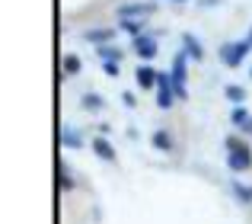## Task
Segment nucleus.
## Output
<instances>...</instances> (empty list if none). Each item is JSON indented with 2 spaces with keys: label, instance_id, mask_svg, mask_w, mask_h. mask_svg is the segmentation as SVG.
<instances>
[{
  "label": "nucleus",
  "instance_id": "17",
  "mask_svg": "<svg viewBox=\"0 0 252 224\" xmlns=\"http://www.w3.org/2000/svg\"><path fill=\"white\" fill-rule=\"evenodd\" d=\"M223 93H227V100L233 103V106H243V103H246V90L236 87V83H227V87H223Z\"/></svg>",
  "mask_w": 252,
  "mask_h": 224
},
{
  "label": "nucleus",
  "instance_id": "14",
  "mask_svg": "<svg viewBox=\"0 0 252 224\" xmlns=\"http://www.w3.org/2000/svg\"><path fill=\"white\" fill-rule=\"evenodd\" d=\"M80 106H83L86 112H102V109H105V100H102L99 93H83Z\"/></svg>",
  "mask_w": 252,
  "mask_h": 224
},
{
  "label": "nucleus",
  "instance_id": "27",
  "mask_svg": "<svg viewBox=\"0 0 252 224\" xmlns=\"http://www.w3.org/2000/svg\"><path fill=\"white\" fill-rule=\"evenodd\" d=\"M154 3H160V0H154Z\"/></svg>",
  "mask_w": 252,
  "mask_h": 224
},
{
  "label": "nucleus",
  "instance_id": "25",
  "mask_svg": "<svg viewBox=\"0 0 252 224\" xmlns=\"http://www.w3.org/2000/svg\"><path fill=\"white\" fill-rule=\"evenodd\" d=\"M246 38H249V42H252V26H249V32H246Z\"/></svg>",
  "mask_w": 252,
  "mask_h": 224
},
{
  "label": "nucleus",
  "instance_id": "15",
  "mask_svg": "<svg viewBox=\"0 0 252 224\" xmlns=\"http://www.w3.org/2000/svg\"><path fill=\"white\" fill-rule=\"evenodd\" d=\"M249 118H252V115H249L246 106H233V112H230V122H233V128H240V131L249 125Z\"/></svg>",
  "mask_w": 252,
  "mask_h": 224
},
{
  "label": "nucleus",
  "instance_id": "11",
  "mask_svg": "<svg viewBox=\"0 0 252 224\" xmlns=\"http://www.w3.org/2000/svg\"><path fill=\"white\" fill-rule=\"evenodd\" d=\"M118 29L128 36H147V19H118Z\"/></svg>",
  "mask_w": 252,
  "mask_h": 224
},
{
  "label": "nucleus",
  "instance_id": "10",
  "mask_svg": "<svg viewBox=\"0 0 252 224\" xmlns=\"http://www.w3.org/2000/svg\"><path fill=\"white\" fill-rule=\"evenodd\" d=\"M182 45H185V55L195 58V61H204V48H201V38L191 36V32H182Z\"/></svg>",
  "mask_w": 252,
  "mask_h": 224
},
{
  "label": "nucleus",
  "instance_id": "16",
  "mask_svg": "<svg viewBox=\"0 0 252 224\" xmlns=\"http://www.w3.org/2000/svg\"><path fill=\"white\" fill-rule=\"evenodd\" d=\"M80 68H83V61H80V55H64V77H77L80 74Z\"/></svg>",
  "mask_w": 252,
  "mask_h": 224
},
{
  "label": "nucleus",
  "instance_id": "23",
  "mask_svg": "<svg viewBox=\"0 0 252 224\" xmlns=\"http://www.w3.org/2000/svg\"><path fill=\"white\" fill-rule=\"evenodd\" d=\"M223 0H195V6H201V10H211V6H220Z\"/></svg>",
  "mask_w": 252,
  "mask_h": 224
},
{
  "label": "nucleus",
  "instance_id": "20",
  "mask_svg": "<svg viewBox=\"0 0 252 224\" xmlns=\"http://www.w3.org/2000/svg\"><path fill=\"white\" fill-rule=\"evenodd\" d=\"M102 71H105V77H118L122 74V64L118 61H102Z\"/></svg>",
  "mask_w": 252,
  "mask_h": 224
},
{
  "label": "nucleus",
  "instance_id": "4",
  "mask_svg": "<svg viewBox=\"0 0 252 224\" xmlns=\"http://www.w3.org/2000/svg\"><path fill=\"white\" fill-rule=\"evenodd\" d=\"M150 13H157V3L154 0H141V3H122L115 10L118 19H147Z\"/></svg>",
  "mask_w": 252,
  "mask_h": 224
},
{
  "label": "nucleus",
  "instance_id": "7",
  "mask_svg": "<svg viewBox=\"0 0 252 224\" xmlns=\"http://www.w3.org/2000/svg\"><path fill=\"white\" fill-rule=\"evenodd\" d=\"M80 36H83V42H93L99 48V45H109L112 38H115V29H109V26H96V29H83Z\"/></svg>",
  "mask_w": 252,
  "mask_h": 224
},
{
  "label": "nucleus",
  "instance_id": "18",
  "mask_svg": "<svg viewBox=\"0 0 252 224\" xmlns=\"http://www.w3.org/2000/svg\"><path fill=\"white\" fill-rule=\"evenodd\" d=\"M233 192H236V199H240L243 205H249V202H252V186H249V183L233 180Z\"/></svg>",
  "mask_w": 252,
  "mask_h": 224
},
{
  "label": "nucleus",
  "instance_id": "13",
  "mask_svg": "<svg viewBox=\"0 0 252 224\" xmlns=\"http://www.w3.org/2000/svg\"><path fill=\"white\" fill-rule=\"evenodd\" d=\"M96 51H99V58H102V61H118V64H122V58H125V51L118 48V45H112V42L109 45H99Z\"/></svg>",
  "mask_w": 252,
  "mask_h": 224
},
{
  "label": "nucleus",
  "instance_id": "6",
  "mask_svg": "<svg viewBox=\"0 0 252 224\" xmlns=\"http://www.w3.org/2000/svg\"><path fill=\"white\" fill-rule=\"evenodd\" d=\"M157 51H160V45H157V38H154V36H137V38H134V55L141 58L144 64L154 61Z\"/></svg>",
  "mask_w": 252,
  "mask_h": 224
},
{
  "label": "nucleus",
  "instance_id": "19",
  "mask_svg": "<svg viewBox=\"0 0 252 224\" xmlns=\"http://www.w3.org/2000/svg\"><path fill=\"white\" fill-rule=\"evenodd\" d=\"M61 138H64V144H67V148H80V144H83V141H80V131H77V128H64Z\"/></svg>",
  "mask_w": 252,
  "mask_h": 224
},
{
  "label": "nucleus",
  "instance_id": "12",
  "mask_svg": "<svg viewBox=\"0 0 252 224\" xmlns=\"http://www.w3.org/2000/svg\"><path fill=\"white\" fill-rule=\"evenodd\" d=\"M150 144H154L157 150H163V154H169V150H172V144H176V141H172V135H169L166 128H157L154 135H150Z\"/></svg>",
  "mask_w": 252,
  "mask_h": 224
},
{
  "label": "nucleus",
  "instance_id": "24",
  "mask_svg": "<svg viewBox=\"0 0 252 224\" xmlns=\"http://www.w3.org/2000/svg\"><path fill=\"white\" fill-rule=\"evenodd\" d=\"M243 131H246V135H252V118H249V125H246V128H243Z\"/></svg>",
  "mask_w": 252,
  "mask_h": 224
},
{
  "label": "nucleus",
  "instance_id": "8",
  "mask_svg": "<svg viewBox=\"0 0 252 224\" xmlns=\"http://www.w3.org/2000/svg\"><path fill=\"white\" fill-rule=\"evenodd\" d=\"M157 77H160V71H157L154 64H144V61H141V68L134 71V80H137V87H141V90L157 87Z\"/></svg>",
  "mask_w": 252,
  "mask_h": 224
},
{
  "label": "nucleus",
  "instance_id": "22",
  "mask_svg": "<svg viewBox=\"0 0 252 224\" xmlns=\"http://www.w3.org/2000/svg\"><path fill=\"white\" fill-rule=\"evenodd\" d=\"M122 103H125L128 109H134V106H137V96L131 93V90H125V93H122Z\"/></svg>",
  "mask_w": 252,
  "mask_h": 224
},
{
  "label": "nucleus",
  "instance_id": "21",
  "mask_svg": "<svg viewBox=\"0 0 252 224\" xmlns=\"http://www.w3.org/2000/svg\"><path fill=\"white\" fill-rule=\"evenodd\" d=\"M61 189H67V192L74 189V176H70L67 167H61Z\"/></svg>",
  "mask_w": 252,
  "mask_h": 224
},
{
  "label": "nucleus",
  "instance_id": "3",
  "mask_svg": "<svg viewBox=\"0 0 252 224\" xmlns=\"http://www.w3.org/2000/svg\"><path fill=\"white\" fill-rule=\"evenodd\" d=\"M185 51H179L176 58H172V71H169V77H172V83H176V100H189V90H185V77H189V71H185Z\"/></svg>",
  "mask_w": 252,
  "mask_h": 224
},
{
  "label": "nucleus",
  "instance_id": "9",
  "mask_svg": "<svg viewBox=\"0 0 252 224\" xmlns=\"http://www.w3.org/2000/svg\"><path fill=\"white\" fill-rule=\"evenodd\" d=\"M93 154H96L99 160H105V163H115V160H118L115 148L105 141V135H96V138H93Z\"/></svg>",
  "mask_w": 252,
  "mask_h": 224
},
{
  "label": "nucleus",
  "instance_id": "1",
  "mask_svg": "<svg viewBox=\"0 0 252 224\" xmlns=\"http://www.w3.org/2000/svg\"><path fill=\"white\" fill-rule=\"evenodd\" d=\"M223 144H227V167L233 170V173H246V170L252 167V150H249L246 138L230 135Z\"/></svg>",
  "mask_w": 252,
  "mask_h": 224
},
{
  "label": "nucleus",
  "instance_id": "28",
  "mask_svg": "<svg viewBox=\"0 0 252 224\" xmlns=\"http://www.w3.org/2000/svg\"><path fill=\"white\" fill-rule=\"evenodd\" d=\"M249 74H252V71H249Z\"/></svg>",
  "mask_w": 252,
  "mask_h": 224
},
{
  "label": "nucleus",
  "instance_id": "2",
  "mask_svg": "<svg viewBox=\"0 0 252 224\" xmlns=\"http://www.w3.org/2000/svg\"><path fill=\"white\" fill-rule=\"evenodd\" d=\"M252 51V42L249 38H240V42H227V45H220V61L227 64V68H240L243 61H246V55Z\"/></svg>",
  "mask_w": 252,
  "mask_h": 224
},
{
  "label": "nucleus",
  "instance_id": "5",
  "mask_svg": "<svg viewBox=\"0 0 252 224\" xmlns=\"http://www.w3.org/2000/svg\"><path fill=\"white\" fill-rule=\"evenodd\" d=\"M172 103H176V83H172V77L166 71H160V77H157V106L169 109Z\"/></svg>",
  "mask_w": 252,
  "mask_h": 224
},
{
  "label": "nucleus",
  "instance_id": "26",
  "mask_svg": "<svg viewBox=\"0 0 252 224\" xmlns=\"http://www.w3.org/2000/svg\"><path fill=\"white\" fill-rule=\"evenodd\" d=\"M172 3H189V0H172Z\"/></svg>",
  "mask_w": 252,
  "mask_h": 224
}]
</instances>
